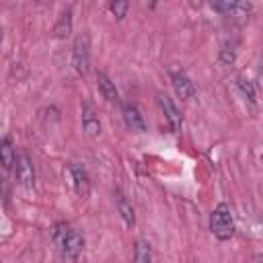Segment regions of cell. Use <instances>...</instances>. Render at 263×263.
<instances>
[{
  "label": "cell",
  "instance_id": "obj_2",
  "mask_svg": "<svg viewBox=\"0 0 263 263\" xmlns=\"http://www.w3.org/2000/svg\"><path fill=\"white\" fill-rule=\"evenodd\" d=\"M210 228L218 240H228L234 234V220L232 212L226 203H218L210 216Z\"/></svg>",
  "mask_w": 263,
  "mask_h": 263
},
{
  "label": "cell",
  "instance_id": "obj_18",
  "mask_svg": "<svg viewBox=\"0 0 263 263\" xmlns=\"http://www.w3.org/2000/svg\"><path fill=\"white\" fill-rule=\"evenodd\" d=\"M111 12L115 14V18H123L125 14H127V10H129V2H125V0H117V2H111Z\"/></svg>",
  "mask_w": 263,
  "mask_h": 263
},
{
  "label": "cell",
  "instance_id": "obj_3",
  "mask_svg": "<svg viewBox=\"0 0 263 263\" xmlns=\"http://www.w3.org/2000/svg\"><path fill=\"white\" fill-rule=\"evenodd\" d=\"M90 45H88V37L86 35H80L76 41H74V47H72V64L76 68L78 74H86L88 72V66H90Z\"/></svg>",
  "mask_w": 263,
  "mask_h": 263
},
{
  "label": "cell",
  "instance_id": "obj_7",
  "mask_svg": "<svg viewBox=\"0 0 263 263\" xmlns=\"http://www.w3.org/2000/svg\"><path fill=\"white\" fill-rule=\"evenodd\" d=\"M70 175H72V185H74V191L78 197H88L90 193V179H88V173L78 166V164H72L70 166Z\"/></svg>",
  "mask_w": 263,
  "mask_h": 263
},
{
  "label": "cell",
  "instance_id": "obj_4",
  "mask_svg": "<svg viewBox=\"0 0 263 263\" xmlns=\"http://www.w3.org/2000/svg\"><path fill=\"white\" fill-rule=\"evenodd\" d=\"M156 99H158V105H160V109H162V113H164V119H166V123H168L171 132H173V134L181 132L183 119H181V113H179V109L175 107L173 99H171L168 95H164V92H158V95H156Z\"/></svg>",
  "mask_w": 263,
  "mask_h": 263
},
{
  "label": "cell",
  "instance_id": "obj_17",
  "mask_svg": "<svg viewBox=\"0 0 263 263\" xmlns=\"http://www.w3.org/2000/svg\"><path fill=\"white\" fill-rule=\"evenodd\" d=\"M234 60H236V49H234V45H232V43L222 45V49H220V62H222L224 66H230V64H234Z\"/></svg>",
  "mask_w": 263,
  "mask_h": 263
},
{
  "label": "cell",
  "instance_id": "obj_6",
  "mask_svg": "<svg viewBox=\"0 0 263 263\" xmlns=\"http://www.w3.org/2000/svg\"><path fill=\"white\" fill-rule=\"evenodd\" d=\"M121 115H123V119H125V125H127L132 132H144V129H146V121H144L142 113L138 111V107H136L134 103L125 101V103L121 105Z\"/></svg>",
  "mask_w": 263,
  "mask_h": 263
},
{
  "label": "cell",
  "instance_id": "obj_15",
  "mask_svg": "<svg viewBox=\"0 0 263 263\" xmlns=\"http://www.w3.org/2000/svg\"><path fill=\"white\" fill-rule=\"evenodd\" d=\"M134 263H152V251L146 240H136L134 245Z\"/></svg>",
  "mask_w": 263,
  "mask_h": 263
},
{
  "label": "cell",
  "instance_id": "obj_9",
  "mask_svg": "<svg viewBox=\"0 0 263 263\" xmlns=\"http://www.w3.org/2000/svg\"><path fill=\"white\" fill-rule=\"evenodd\" d=\"M80 109H82V127H84V132H88L90 136H99L101 134V123H99V117H97L92 105L88 101H82Z\"/></svg>",
  "mask_w": 263,
  "mask_h": 263
},
{
  "label": "cell",
  "instance_id": "obj_13",
  "mask_svg": "<svg viewBox=\"0 0 263 263\" xmlns=\"http://www.w3.org/2000/svg\"><path fill=\"white\" fill-rule=\"evenodd\" d=\"M14 160H16V152H14V146L10 142V138H2L0 140V164L10 171L14 166Z\"/></svg>",
  "mask_w": 263,
  "mask_h": 263
},
{
  "label": "cell",
  "instance_id": "obj_14",
  "mask_svg": "<svg viewBox=\"0 0 263 263\" xmlns=\"http://www.w3.org/2000/svg\"><path fill=\"white\" fill-rule=\"evenodd\" d=\"M214 10L218 12H226V14H245L251 10V4H245V2H214L212 4Z\"/></svg>",
  "mask_w": 263,
  "mask_h": 263
},
{
  "label": "cell",
  "instance_id": "obj_5",
  "mask_svg": "<svg viewBox=\"0 0 263 263\" xmlns=\"http://www.w3.org/2000/svg\"><path fill=\"white\" fill-rule=\"evenodd\" d=\"M14 164H16V181L23 187H33V183H35V171H33V162H31L29 154H25V152L16 154Z\"/></svg>",
  "mask_w": 263,
  "mask_h": 263
},
{
  "label": "cell",
  "instance_id": "obj_11",
  "mask_svg": "<svg viewBox=\"0 0 263 263\" xmlns=\"http://www.w3.org/2000/svg\"><path fill=\"white\" fill-rule=\"evenodd\" d=\"M97 86H99L103 99H107V101H111V103H117V101H119V92H117V88H115V82H113L105 72H99V74H97Z\"/></svg>",
  "mask_w": 263,
  "mask_h": 263
},
{
  "label": "cell",
  "instance_id": "obj_19",
  "mask_svg": "<svg viewBox=\"0 0 263 263\" xmlns=\"http://www.w3.org/2000/svg\"><path fill=\"white\" fill-rule=\"evenodd\" d=\"M0 197H2V181H0Z\"/></svg>",
  "mask_w": 263,
  "mask_h": 263
},
{
  "label": "cell",
  "instance_id": "obj_16",
  "mask_svg": "<svg viewBox=\"0 0 263 263\" xmlns=\"http://www.w3.org/2000/svg\"><path fill=\"white\" fill-rule=\"evenodd\" d=\"M236 84H238L240 92L247 97V101L255 105V101H257V95H255V86L251 84V80H247L245 76H238V78H236Z\"/></svg>",
  "mask_w": 263,
  "mask_h": 263
},
{
  "label": "cell",
  "instance_id": "obj_8",
  "mask_svg": "<svg viewBox=\"0 0 263 263\" xmlns=\"http://www.w3.org/2000/svg\"><path fill=\"white\" fill-rule=\"evenodd\" d=\"M171 82H173L175 92H177L181 99H191V97L195 95V84L191 82V78H189L185 72H173V74H171Z\"/></svg>",
  "mask_w": 263,
  "mask_h": 263
},
{
  "label": "cell",
  "instance_id": "obj_1",
  "mask_svg": "<svg viewBox=\"0 0 263 263\" xmlns=\"http://www.w3.org/2000/svg\"><path fill=\"white\" fill-rule=\"evenodd\" d=\"M53 240H55L62 257L68 259V261H76L78 255L82 253V247H84L82 234L72 230V228H68L66 224H58L53 228Z\"/></svg>",
  "mask_w": 263,
  "mask_h": 263
},
{
  "label": "cell",
  "instance_id": "obj_12",
  "mask_svg": "<svg viewBox=\"0 0 263 263\" xmlns=\"http://www.w3.org/2000/svg\"><path fill=\"white\" fill-rule=\"evenodd\" d=\"M70 33H72V8H66L60 14L58 23L53 25V37L55 39H66Z\"/></svg>",
  "mask_w": 263,
  "mask_h": 263
},
{
  "label": "cell",
  "instance_id": "obj_10",
  "mask_svg": "<svg viewBox=\"0 0 263 263\" xmlns=\"http://www.w3.org/2000/svg\"><path fill=\"white\" fill-rule=\"evenodd\" d=\"M113 197H115V205H117V212H119L121 220L132 228V226L136 224V216H134V208H132V203L127 201V197H125L119 189L113 191Z\"/></svg>",
  "mask_w": 263,
  "mask_h": 263
}]
</instances>
